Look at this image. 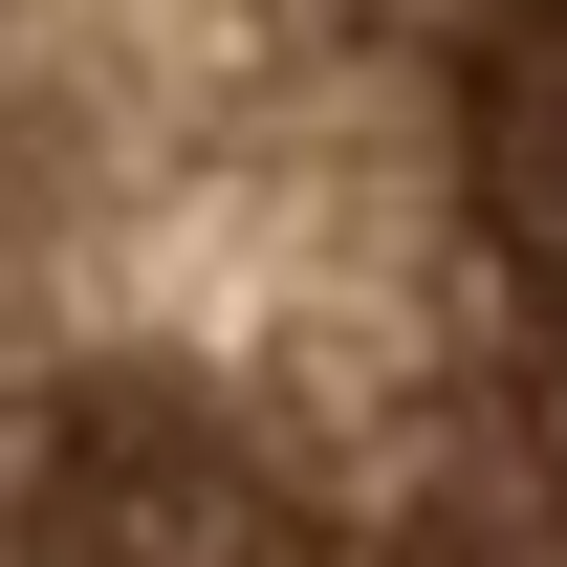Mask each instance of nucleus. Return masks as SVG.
<instances>
[{"label": "nucleus", "instance_id": "f257e3e1", "mask_svg": "<svg viewBox=\"0 0 567 567\" xmlns=\"http://www.w3.org/2000/svg\"><path fill=\"white\" fill-rule=\"evenodd\" d=\"M0 567H567V0H0Z\"/></svg>", "mask_w": 567, "mask_h": 567}]
</instances>
